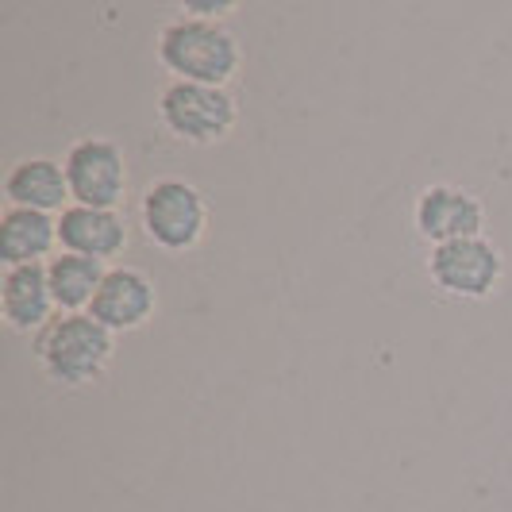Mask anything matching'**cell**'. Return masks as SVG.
<instances>
[{
  "label": "cell",
  "instance_id": "obj_12",
  "mask_svg": "<svg viewBox=\"0 0 512 512\" xmlns=\"http://www.w3.org/2000/svg\"><path fill=\"white\" fill-rule=\"evenodd\" d=\"M58 247V216L35 208L0 212V258L4 266H47Z\"/></svg>",
  "mask_w": 512,
  "mask_h": 512
},
{
  "label": "cell",
  "instance_id": "obj_2",
  "mask_svg": "<svg viewBox=\"0 0 512 512\" xmlns=\"http://www.w3.org/2000/svg\"><path fill=\"white\" fill-rule=\"evenodd\" d=\"M43 378L62 389L97 385L116 359V335L101 328L89 312H58L43 332L31 339Z\"/></svg>",
  "mask_w": 512,
  "mask_h": 512
},
{
  "label": "cell",
  "instance_id": "obj_3",
  "mask_svg": "<svg viewBox=\"0 0 512 512\" xmlns=\"http://www.w3.org/2000/svg\"><path fill=\"white\" fill-rule=\"evenodd\" d=\"M143 239L166 255H189L208 235L205 193L185 178H158L139 197Z\"/></svg>",
  "mask_w": 512,
  "mask_h": 512
},
{
  "label": "cell",
  "instance_id": "obj_5",
  "mask_svg": "<svg viewBox=\"0 0 512 512\" xmlns=\"http://www.w3.org/2000/svg\"><path fill=\"white\" fill-rule=\"evenodd\" d=\"M424 270L443 297L486 301L497 293V285L505 278V255L493 239L474 235V239H455V243L432 247Z\"/></svg>",
  "mask_w": 512,
  "mask_h": 512
},
{
  "label": "cell",
  "instance_id": "obj_1",
  "mask_svg": "<svg viewBox=\"0 0 512 512\" xmlns=\"http://www.w3.org/2000/svg\"><path fill=\"white\" fill-rule=\"evenodd\" d=\"M154 58L170 74V81H193V85H220L228 89L243 70V43L216 20L197 16H174L158 27Z\"/></svg>",
  "mask_w": 512,
  "mask_h": 512
},
{
  "label": "cell",
  "instance_id": "obj_10",
  "mask_svg": "<svg viewBox=\"0 0 512 512\" xmlns=\"http://www.w3.org/2000/svg\"><path fill=\"white\" fill-rule=\"evenodd\" d=\"M0 316L16 335H39L54 316L47 266H4L0 274Z\"/></svg>",
  "mask_w": 512,
  "mask_h": 512
},
{
  "label": "cell",
  "instance_id": "obj_6",
  "mask_svg": "<svg viewBox=\"0 0 512 512\" xmlns=\"http://www.w3.org/2000/svg\"><path fill=\"white\" fill-rule=\"evenodd\" d=\"M74 205L120 208L128 197V154L108 135H81L62 154Z\"/></svg>",
  "mask_w": 512,
  "mask_h": 512
},
{
  "label": "cell",
  "instance_id": "obj_13",
  "mask_svg": "<svg viewBox=\"0 0 512 512\" xmlns=\"http://www.w3.org/2000/svg\"><path fill=\"white\" fill-rule=\"evenodd\" d=\"M108 266L97 258H81V255H58L47 262V282H51V297L58 312H89L97 289H101Z\"/></svg>",
  "mask_w": 512,
  "mask_h": 512
},
{
  "label": "cell",
  "instance_id": "obj_8",
  "mask_svg": "<svg viewBox=\"0 0 512 512\" xmlns=\"http://www.w3.org/2000/svg\"><path fill=\"white\" fill-rule=\"evenodd\" d=\"M158 312V285L139 266H108L101 289L89 305V316L112 335L147 328Z\"/></svg>",
  "mask_w": 512,
  "mask_h": 512
},
{
  "label": "cell",
  "instance_id": "obj_4",
  "mask_svg": "<svg viewBox=\"0 0 512 512\" xmlns=\"http://www.w3.org/2000/svg\"><path fill=\"white\" fill-rule=\"evenodd\" d=\"M158 124L178 143L216 147L231 139V131L239 124V101L231 89H220V85L170 81L158 93Z\"/></svg>",
  "mask_w": 512,
  "mask_h": 512
},
{
  "label": "cell",
  "instance_id": "obj_7",
  "mask_svg": "<svg viewBox=\"0 0 512 512\" xmlns=\"http://www.w3.org/2000/svg\"><path fill=\"white\" fill-rule=\"evenodd\" d=\"M412 228L428 247L474 239V235H486V205H482V197H474L462 185L436 181V185H424L416 193Z\"/></svg>",
  "mask_w": 512,
  "mask_h": 512
},
{
  "label": "cell",
  "instance_id": "obj_9",
  "mask_svg": "<svg viewBox=\"0 0 512 512\" xmlns=\"http://www.w3.org/2000/svg\"><path fill=\"white\" fill-rule=\"evenodd\" d=\"M58 247L66 255L97 258V262L108 266L128 247V220H124L120 208L70 205L58 216Z\"/></svg>",
  "mask_w": 512,
  "mask_h": 512
},
{
  "label": "cell",
  "instance_id": "obj_14",
  "mask_svg": "<svg viewBox=\"0 0 512 512\" xmlns=\"http://www.w3.org/2000/svg\"><path fill=\"white\" fill-rule=\"evenodd\" d=\"M231 12H235V4H231V0H216V4H181V16H197V20H216V24H224Z\"/></svg>",
  "mask_w": 512,
  "mask_h": 512
},
{
  "label": "cell",
  "instance_id": "obj_11",
  "mask_svg": "<svg viewBox=\"0 0 512 512\" xmlns=\"http://www.w3.org/2000/svg\"><path fill=\"white\" fill-rule=\"evenodd\" d=\"M4 201L12 208H35V212H51L62 216L66 208L74 205L70 197V181L58 158H20L8 166L4 174Z\"/></svg>",
  "mask_w": 512,
  "mask_h": 512
}]
</instances>
